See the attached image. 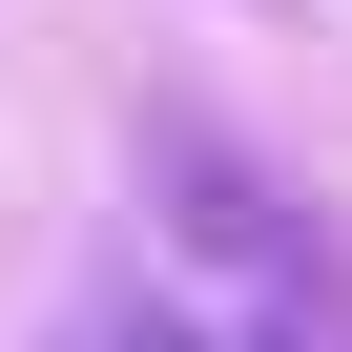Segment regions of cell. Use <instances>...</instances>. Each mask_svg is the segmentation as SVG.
Segmentation results:
<instances>
[{
    "mask_svg": "<svg viewBox=\"0 0 352 352\" xmlns=\"http://www.w3.org/2000/svg\"><path fill=\"white\" fill-rule=\"evenodd\" d=\"M145 166H166V290L208 311V352H352V249L270 187L249 145L166 124Z\"/></svg>",
    "mask_w": 352,
    "mask_h": 352,
    "instance_id": "1",
    "label": "cell"
},
{
    "mask_svg": "<svg viewBox=\"0 0 352 352\" xmlns=\"http://www.w3.org/2000/svg\"><path fill=\"white\" fill-rule=\"evenodd\" d=\"M21 352H208V311L166 290V270H83V290H63Z\"/></svg>",
    "mask_w": 352,
    "mask_h": 352,
    "instance_id": "2",
    "label": "cell"
}]
</instances>
